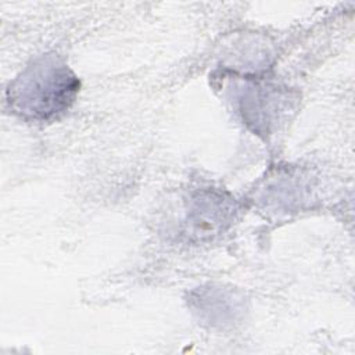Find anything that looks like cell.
<instances>
[{
  "instance_id": "obj_1",
  "label": "cell",
  "mask_w": 355,
  "mask_h": 355,
  "mask_svg": "<svg viewBox=\"0 0 355 355\" xmlns=\"http://www.w3.org/2000/svg\"><path fill=\"white\" fill-rule=\"evenodd\" d=\"M75 90L76 80L68 76V69L39 65L22 76L17 87H12V101L18 104L21 112L47 116L65 108Z\"/></svg>"
}]
</instances>
